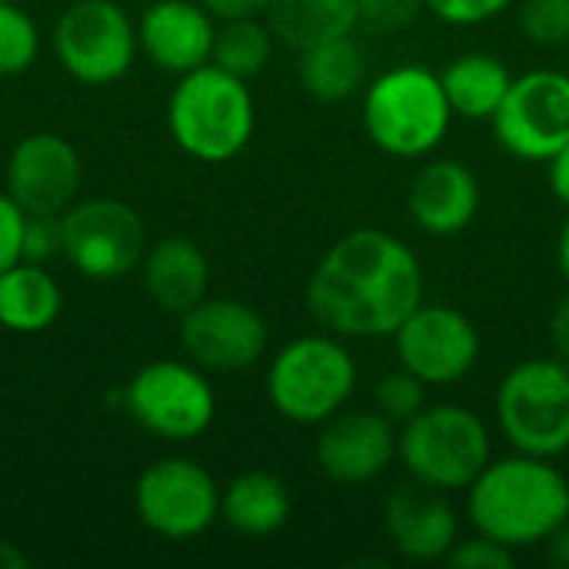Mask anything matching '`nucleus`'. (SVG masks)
Returning <instances> with one entry per match:
<instances>
[{
    "instance_id": "nucleus-14",
    "label": "nucleus",
    "mask_w": 569,
    "mask_h": 569,
    "mask_svg": "<svg viewBox=\"0 0 569 569\" xmlns=\"http://www.w3.org/2000/svg\"><path fill=\"white\" fill-rule=\"evenodd\" d=\"M177 320V340L183 357L207 373H240L267 357L270 327L263 313L247 300L203 297Z\"/></svg>"
},
{
    "instance_id": "nucleus-10",
    "label": "nucleus",
    "mask_w": 569,
    "mask_h": 569,
    "mask_svg": "<svg viewBox=\"0 0 569 569\" xmlns=\"http://www.w3.org/2000/svg\"><path fill=\"white\" fill-rule=\"evenodd\" d=\"M220 483L193 457H160L133 483L140 523L170 543L203 537L220 520Z\"/></svg>"
},
{
    "instance_id": "nucleus-16",
    "label": "nucleus",
    "mask_w": 569,
    "mask_h": 569,
    "mask_svg": "<svg viewBox=\"0 0 569 569\" xmlns=\"http://www.w3.org/2000/svg\"><path fill=\"white\" fill-rule=\"evenodd\" d=\"M397 423L383 413L343 407L317 427L313 460L340 487H367L397 463Z\"/></svg>"
},
{
    "instance_id": "nucleus-18",
    "label": "nucleus",
    "mask_w": 569,
    "mask_h": 569,
    "mask_svg": "<svg viewBox=\"0 0 569 569\" xmlns=\"http://www.w3.org/2000/svg\"><path fill=\"white\" fill-rule=\"evenodd\" d=\"M217 23L200 0H153L137 17L140 53L163 73H190L213 60Z\"/></svg>"
},
{
    "instance_id": "nucleus-4",
    "label": "nucleus",
    "mask_w": 569,
    "mask_h": 569,
    "mask_svg": "<svg viewBox=\"0 0 569 569\" xmlns=\"http://www.w3.org/2000/svg\"><path fill=\"white\" fill-rule=\"evenodd\" d=\"M360 117L380 153L393 160H427L447 140L453 107L437 70L423 63H397L363 87Z\"/></svg>"
},
{
    "instance_id": "nucleus-32",
    "label": "nucleus",
    "mask_w": 569,
    "mask_h": 569,
    "mask_svg": "<svg viewBox=\"0 0 569 569\" xmlns=\"http://www.w3.org/2000/svg\"><path fill=\"white\" fill-rule=\"evenodd\" d=\"M517 0H427V10L450 27H480L507 13Z\"/></svg>"
},
{
    "instance_id": "nucleus-40",
    "label": "nucleus",
    "mask_w": 569,
    "mask_h": 569,
    "mask_svg": "<svg viewBox=\"0 0 569 569\" xmlns=\"http://www.w3.org/2000/svg\"><path fill=\"white\" fill-rule=\"evenodd\" d=\"M27 567V557L10 543V540H0V569H23Z\"/></svg>"
},
{
    "instance_id": "nucleus-42",
    "label": "nucleus",
    "mask_w": 569,
    "mask_h": 569,
    "mask_svg": "<svg viewBox=\"0 0 569 569\" xmlns=\"http://www.w3.org/2000/svg\"><path fill=\"white\" fill-rule=\"evenodd\" d=\"M0 120H3V110H0Z\"/></svg>"
},
{
    "instance_id": "nucleus-12",
    "label": "nucleus",
    "mask_w": 569,
    "mask_h": 569,
    "mask_svg": "<svg viewBox=\"0 0 569 569\" xmlns=\"http://www.w3.org/2000/svg\"><path fill=\"white\" fill-rule=\"evenodd\" d=\"M490 123L510 157L547 163L569 143V70L540 67L513 77Z\"/></svg>"
},
{
    "instance_id": "nucleus-35",
    "label": "nucleus",
    "mask_w": 569,
    "mask_h": 569,
    "mask_svg": "<svg viewBox=\"0 0 569 569\" xmlns=\"http://www.w3.org/2000/svg\"><path fill=\"white\" fill-rule=\"evenodd\" d=\"M217 20H230V17H263L270 0H200Z\"/></svg>"
},
{
    "instance_id": "nucleus-28",
    "label": "nucleus",
    "mask_w": 569,
    "mask_h": 569,
    "mask_svg": "<svg viewBox=\"0 0 569 569\" xmlns=\"http://www.w3.org/2000/svg\"><path fill=\"white\" fill-rule=\"evenodd\" d=\"M427 393H430V387H427L420 377H413L410 370H403V367L397 363V370L377 377L373 393H370V400H373L370 407H373L377 413H383L390 423L403 427L407 420H413V417L430 403Z\"/></svg>"
},
{
    "instance_id": "nucleus-19",
    "label": "nucleus",
    "mask_w": 569,
    "mask_h": 569,
    "mask_svg": "<svg viewBox=\"0 0 569 569\" xmlns=\"http://www.w3.org/2000/svg\"><path fill=\"white\" fill-rule=\"evenodd\" d=\"M480 180L453 157H427L407 187V213L427 237H457L480 213Z\"/></svg>"
},
{
    "instance_id": "nucleus-39",
    "label": "nucleus",
    "mask_w": 569,
    "mask_h": 569,
    "mask_svg": "<svg viewBox=\"0 0 569 569\" xmlns=\"http://www.w3.org/2000/svg\"><path fill=\"white\" fill-rule=\"evenodd\" d=\"M557 267H560L563 280L569 283V213L563 227H560V237H557Z\"/></svg>"
},
{
    "instance_id": "nucleus-1",
    "label": "nucleus",
    "mask_w": 569,
    "mask_h": 569,
    "mask_svg": "<svg viewBox=\"0 0 569 569\" xmlns=\"http://www.w3.org/2000/svg\"><path fill=\"white\" fill-rule=\"evenodd\" d=\"M420 257L397 233H343L313 267L303 300L320 330L343 340H383L423 303Z\"/></svg>"
},
{
    "instance_id": "nucleus-17",
    "label": "nucleus",
    "mask_w": 569,
    "mask_h": 569,
    "mask_svg": "<svg viewBox=\"0 0 569 569\" xmlns=\"http://www.w3.org/2000/svg\"><path fill=\"white\" fill-rule=\"evenodd\" d=\"M380 517L393 550L413 563L447 560L460 540V513L450 503V493L430 490L417 480L393 487L383 497Z\"/></svg>"
},
{
    "instance_id": "nucleus-37",
    "label": "nucleus",
    "mask_w": 569,
    "mask_h": 569,
    "mask_svg": "<svg viewBox=\"0 0 569 569\" xmlns=\"http://www.w3.org/2000/svg\"><path fill=\"white\" fill-rule=\"evenodd\" d=\"M550 347H553V357H560L563 363H569V293L553 307V317H550Z\"/></svg>"
},
{
    "instance_id": "nucleus-29",
    "label": "nucleus",
    "mask_w": 569,
    "mask_h": 569,
    "mask_svg": "<svg viewBox=\"0 0 569 569\" xmlns=\"http://www.w3.org/2000/svg\"><path fill=\"white\" fill-rule=\"evenodd\" d=\"M517 20L533 47L553 50L569 43V0H520Z\"/></svg>"
},
{
    "instance_id": "nucleus-5",
    "label": "nucleus",
    "mask_w": 569,
    "mask_h": 569,
    "mask_svg": "<svg viewBox=\"0 0 569 569\" xmlns=\"http://www.w3.org/2000/svg\"><path fill=\"white\" fill-rule=\"evenodd\" d=\"M360 367L337 333H303L287 340L267 363V400L277 417L297 427H320L357 393Z\"/></svg>"
},
{
    "instance_id": "nucleus-36",
    "label": "nucleus",
    "mask_w": 569,
    "mask_h": 569,
    "mask_svg": "<svg viewBox=\"0 0 569 569\" xmlns=\"http://www.w3.org/2000/svg\"><path fill=\"white\" fill-rule=\"evenodd\" d=\"M547 180H550L553 197L569 210V143L547 160Z\"/></svg>"
},
{
    "instance_id": "nucleus-24",
    "label": "nucleus",
    "mask_w": 569,
    "mask_h": 569,
    "mask_svg": "<svg viewBox=\"0 0 569 569\" xmlns=\"http://www.w3.org/2000/svg\"><path fill=\"white\" fill-rule=\"evenodd\" d=\"M63 290L43 263L20 260L0 273V327L10 333H40L57 323Z\"/></svg>"
},
{
    "instance_id": "nucleus-7",
    "label": "nucleus",
    "mask_w": 569,
    "mask_h": 569,
    "mask_svg": "<svg viewBox=\"0 0 569 569\" xmlns=\"http://www.w3.org/2000/svg\"><path fill=\"white\" fill-rule=\"evenodd\" d=\"M493 420L510 450L560 460L569 453V363L530 357L510 367L493 397Z\"/></svg>"
},
{
    "instance_id": "nucleus-38",
    "label": "nucleus",
    "mask_w": 569,
    "mask_h": 569,
    "mask_svg": "<svg viewBox=\"0 0 569 569\" xmlns=\"http://www.w3.org/2000/svg\"><path fill=\"white\" fill-rule=\"evenodd\" d=\"M547 557L553 567L569 569V520L560 530H553V537L547 540Z\"/></svg>"
},
{
    "instance_id": "nucleus-23",
    "label": "nucleus",
    "mask_w": 569,
    "mask_h": 569,
    "mask_svg": "<svg viewBox=\"0 0 569 569\" xmlns=\"http://www.w3.org/2000/svg\"><path fill=\"white\" fill-rule=\"evenodd\" d=\"M263 17L277 43L300 53L313 43L357 33L360 0H270Z\"/></svg>"
},
{
    "instance_id": "nucleus-3",
    "label": "nucleus",
    "mask_w": 569,
    "mask_h": 569,
    "mask_svg": "<svg viewBox=\"0 0 569 569\" xmlns=\"http://www.w3.org/2000/svg\"><path fill=\"white\" fill-rule=\"evenodd\" d=\"M170 140L200 163H227L240 157L257 133V100L250 80L203 63L180 73L167 100Z\"/></svg>"
},
{
    "instance_id": "nucleus-31",
    "label": "nucleus",
    "mask_w": 569,
    "mask_h": 569,
    "mask_svg": "<svg viewBox=\"0 0 569 569\" xmlns=\"http://www.w3.org/2000/svg\"><path fill=\"white\" fill-rule=\"evenodd\" d=\"M427 0H360V27L397 33L420 20Z\"/></svg>"
},
{
    "instance_id": "nucleus-33",
    "label": "nucleus",
    "mask_w": 569,
    "mask_h": 569,
    "mask_svg": "<svg viewBox=\"0 0 569 569\" xmlns=\"http://www.w3.org/2000/svg\"><path fill=\"white\" fill-rule=\"evenodd\" d=\"M57 257H63L60 217H30L27 213V227H23V260L47 267Z\"/></svg>"
},
{
    "instance_id": "nucleus-34",
    "label": "nucleus",
    "mask_w": 569,
    "mask_h": 569,
    "mask_svg": "<svg viewBox=\"0 0 569 569\" xmlns=\"http://www.w3.org/2000/svg\"><path fill=\"white\" fill-rule=\"evenodd\" d=\"M23 227L27 213L7 190H0V273L23 260Z\"/></svg>"
},
{
    "instance_id": "nucleus-26",
    "label": "nucleus",
    "mask_w": 569,
    "mask_h": 569,
    "mask_svg": "<svg viewBox=\"0 0 569 569\" xmlns=\"http://www.w3.org/2000/svg\"><path fill=\"white\" fill-rule=\"evenodd\" d=\"M277 37L267 23V17H230L217 23L213 40V60L227 73H237L243 80H253L263 73L273 60Z\"/></svg>"
},
{
    "instance_id": "nucleus-27",
    "label": "nucleus",
    "mask_w": 569,
    "mask_h": 569,
    "mask_svg": "<svg viewBox=\"0 0 569 569\" xmlns=\"http://www.w3.org/2000/svg\"><path fill=\"white\" fill-rule=\"evenodd\" d=\"M40 47L37 20L17 0H0V80L23 77L37 63Z\"/></svg>"
},
{
    "instance_id": "nucleus-22",
    "label": "nucleus",
    "mask_w": 569,
    "mask_h": 569,
    "mask_svg": "<svg viewBox=\"0 0 569 569\" xmlns=\"http://www.w3.org/2000/svg\"><path fill=\"white\" fill-rule=\"evenodd\" d=\"M440 80L453 107V117H463L470 123H490L513 83V73L503 57L487 50H470L453 57L440 70Z\"/></svg>"
},
{
    "instance_id": "nucleus-20",
    "label": "nucleus",
    "mask_w": 569,
    "mask_h": 569,
    "mask_svg": "<svg viewBox=\"0 0 569 569\" xmlns=\"http://www.w3.org/2000/svg\"><path fill=\"white\" fill-rule=\"evenodd\" d=\"M140 283L157 310L183 317L190 307L210 297V260L197 240L163 237L147 247L140 260Z\"/></svg>"
},
{
    "instance_id": "nucleus-21",
    "label": "nucleus",
    "mask_w": 569,
    "mask_h": 569,
    "mask_svg": "<svg viewBox=\"0 0 569 569\" xmlns=\"http://www.w3.org/2000/svg\"><path fill=\"white\" fill-rule=\"evenodd\" d=\"M290 513V487L270 470H247L220 490V520L240 537H273L287 527Z\"/></svg>"
},
{
    "instance_id": "nucleus-13",
    "label": "nucleus",
    "mask_w": 569,
    "mask_h": 569,
    "mask_svg": "<svg viewBox=\"0 0 569 569\" xmlns=\"http://www.w3.org/2000/svg\"><path fill=\"white\" fill-rule=\"evenodd\" d=\"M397 363L427 387L463 383L480 363L477 323L450 303H420L390 337Z\"/></svg>"
},
{
    "instance_id": "nucleus-15",
    "label": "nucleus",
    "mask_w": 569,
    "mask_h": 569,
    "mask_svg": "<svg viewBox=\"0 0 569 569\" xmlns=\"http://www.w3.org/2000/svg\"><path fill=\"white\" fill-rule=\"evenodd\" d=\"M83 160L77 147L50 130L20 137L3 163V190L30 217H60L80 200Z\"/></svg>"
},
{
    "instance_id": "nucleus-11",
    "label": "nucleus",
    "mask_w": 569,
    "mask_h": 569,
    "mask_svg": "<svg viewBox=\"0 0 569 569\" xmlns=\"http://www.w3.org/2000/svg\"><path fill=\"white\" fill-rule=\"evenodd\" d=\"M63 260L87 280L113 283L140 270L147 230L140 213L117 197H83L60 213Z\"/></svg>"
},
{
    "instance_id": "nucleus-30",
    "label": "nucleus",
    "mask_w": 569,
    "mask_h": 569,
    "mask_svg": "<svg viewBox=\"0 0 569 569\" xmlns=\"http://www.w3.org/2000/svg\"><path fill=\"white\" fill-rule=\"evenodd\" d=\"M443 563H450V567L457 569H510L517 563V553L510 547L490 540L487 533L473 530V537H467V540L460 537L453 543V550L447 553Z\"/></svg>"
},
{
    "instance_id": "nucleus-2",
    "label": "nucleus",
    "mask_w": 569,
    "mask_h": 569,
    "mask_svg": "<svg viewBox=\"0 0 569 569\" xmlns=\"http://www.w3.org/2000/svg\"><path fill=\"white\" fill-rule=\"evenodd\" d=\"M467 520L513 553L540 547L569 520V477L553 460L513 450L467 487Z\"/></svg>"
},
{
    "instance_id": "nucleus-25",
    "label": "nucleus",
    "mask_w": 569,
    "mask_h": 569,
    "mask_svg": "<svg viewBox=\"0 0 569 569\" xmlns=\"http://www.w3.org/2000/svg\"><path fill=\"white\" fill-rule=\"evenodd\" d=\"M297 77L313 100L340 103L363 90L367 80V53L350 37L323 40L297 53Z\"/></svg>"
},
{
    "instance_id": "nucleus-41",
    "label": "nucleus",
    "mask_w": 569,
    "mask_h": 569,
    "mask_svg": "<svg viewBox=\"0 0 569 569\" xmlns=\"http://www.w3.org/2000/svg\"><path fill=\"white\" fill-rule=\"evenodd\" d=\"M567 60H569V43H567Z\"/></svg>"
},
{
    "instance_id": "nucleus-6",
    "label": "nucleus",
    "mask_w": 569,
    "mask_h": 569,
    "mask_svg": "<svg viewBox=\"0 0 569 569\" xmlns=\"http://www.w3.org/2000/svg\"><path fill=\"white\" fill-rule=\"evenodd\" d=\"M397 460L410 480L430 490L467 493L493 460L490 427L463 403H427L397 430Z\"/></svg>"
},
{
    "instance_id": "nucleus-8",
    "label": "nucleus",
    "mask_w": 569,
    "mask_h": 569,
    "mask_svg": "<svg viewBox=\"0 0 569 569\" xmlns=\"http://www.w3.org/2000/svg\"><path fill=\"white\" fill-rule=\"evenodd\" d=\"M130 420L167 443H190L217 420V390L193 360H150L123 383Z\"/></svg>"
},
{
    "instance_id": "nucleus-9",
    "label": "nucleus",
    "mask_w": 569,
    "mask_h": 569,
    "mask_svg": "<svg viewBox=\"0 0 569 569\" xmlns=\"http://www.w3.org/2000/svg\"><path fill=\"white\" fill-rule=\"evenodd\" d=\"M53 57L83 87L123 80L140 53L137 20L117 0H73L53 23Z\"/></svg>"
}]
</instances>
